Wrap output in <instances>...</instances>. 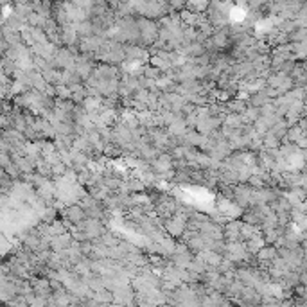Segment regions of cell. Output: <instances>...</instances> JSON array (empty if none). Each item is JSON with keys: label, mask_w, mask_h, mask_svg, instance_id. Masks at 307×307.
Listing matches in <instances>:
<instances>
[{"label": "cell", "mask_w": 307, "mask_h": 307, "mask_svg": "<svg viewBox=\"0 0 307 307\" xmlns=\"http://www.w3.org/2000/svg\"><path fill=\"white\" fill-rule=\"evenodd\" d=\"M17 302H23V298H20V300H17ZM11 306H13V307H18V304H15V302H11ZM20 307H25V304H20Z\"/></svg>", "instance_id": "cell-1"}]
</instances>
